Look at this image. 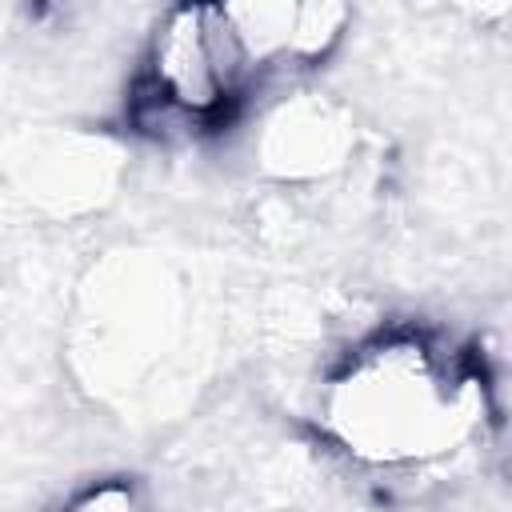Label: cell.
<instances>
[{"instance_id":"obj_2","label":"cell","mask_w":512,"mask_h":512,"mask_svg":"<svg viewBox=\"0 0 512 512\" xmlns=\"http://www.w3.org/2000/svg\"><path fill=\"white\" fill-rule=\"evenodd\" d=\"M148 68L152 96L188 120L220 116L256 72L224 16V4L168 12L152 36Z\"/></svg>"},{"instance_id":"obj_1","label":"cell","mask_w":512,"mask_h":512,"mask_svg":"<svg viewBox=\"0 0 512 512\" xmlns=\"http://www.w3.org/2000/svg\"><path fill=\"white\" fill-rule=\"evenodd\" d=\"M476 420L480 384L416 336L352 352L324 396L328 432L368 464L436 460L468 440Z\"/></svg>"},{"instance_id":"obj_3","label":"cell","mask_w":512,"mask_h":512,"mask_svg":"<svg viewBox=\"0 0 512 512\" xmlns=\"http://www.w3.org/2000/svg\"><path fill=\"white\" fill-rule=\"evenodd\" d=\"M224 16L252 68L320 64L348 24L340 4H224Z\"/></svg>"},{"instance_id":"obj_5","label":"cell","mask_w":512,"mask_h":512,"mask_svg":"<svg viewBox=\"0 0 512 512\" xmlns=\"http://www.w3.org/2000/svg\"><path fill=\"white\" fill-rule=\"evenodd\" d=\"M68 512H140L136 496L128 484H100L92 492H84Z\"/></svg>"},{"instance_id":"obj_4","label":"cell","mask_w":512,"mask_h":512,"mask_svg":"<svg viewBox=\"0 0 512 512\" xmlns=\"http://www.w3.org/2000/svg\"><path fill=\"white\" fill-rule=\"evenodd\" d=\"M348 152V124L320 100L284 104L264 136V156L284 176H324Z\"/></svg>"}]
</instances>
